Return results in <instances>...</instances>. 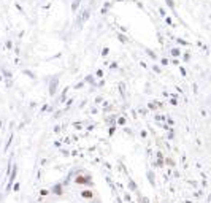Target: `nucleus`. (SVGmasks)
<instances>
[{"label":"nucleus","mask_w":211,"mask_h":203,"mask_svg":"<svg viewBox=\"0 0 211 203\" xmlns=\"http://www.w3.org/2000/svg\"><path fill=\"white\" fill-rule=\"evenodd\" d=\"M24 73H26V75H29L30 78H35V76H33V75H32V73H30V72H27V70H26V72H24Z\"/></svg>","instance_id":"nucleus-12"},{"label":"nucleus","mask_w":211,"mask_h":203,"mask_svg":"<svg viewBox=\"0 0 211 203\" xmlns=\"http://www.w3.org/2000/svg\"><path fill=\"white\" fill-rule=\"evenodd\" d=\"M119 124H125V119H124V117H119Z\"/></svg>","instance_id":"nucleus-11"},{"label":"nucleus","mask_w":211,"mask_h":203,"mask_svg":"<svg viewBox=\"0 0 211 203\" xmlns=\"http://www.w3.org/2000/svg\"><path fill=\"white\" fill-rule=\"evenodd\" d=\"M78 5H80V0H76V2L73 3V10H76V8H78Z\"/></svg>","instance_id":"nucleus-9"},{"label":"nucleus","mask_w":211,"mask_h":203,"mask_svg":"<svg viewBox=\"0 0 211 203\" xmlns=\"http://www.w3.org/2000/svg\"><path fill=\"white\" fill-rule=\"evenodd\" d=\"M48 194H49V192H48L46 189H43V191H40V195H48Z\"/></svg>","instance_id":"nucleus-8"},{"label":"nucleus","mask_w":211,"mask_h":203,"mask_svg":"<svg viewBox=\"0 0 211 203\" xmlns=\"http://www.w3.org/2000/svg\"><path fill=\"white\" fill-rule=\"evenodd\" d=\"M75 181L78 182V184H84V182H87V184H91V176H78L76 179H75Z\"/></svg>","instance_id":"nucleus-1"},{"label":"nucleus","mask_w":211,"mask_h":203,"mask_svg":"<svg viewBox=\"0 0 211 203\" xmlns=\"http://www.w3.org/2000/svg\"><path fill=\"white\" fill-rule=\"evenodd\" d=\"M16 173H18V167H15V168H13V171H11V176H10V181H8V187H10V186H11V182L15 181V178H16ZM8 187H6V189H8Z\"/></svg>","instance_id":"nucleus-3"},{"label":"nucleus","mask_w":211,"mask_h":203,"mask_svg":"<svg viewBox=\"0 0 211 203\" xmlns=\"http://www.w3.org/2000/svg\"><path fill=\"white\" fill-rule=\"evenodd\" d=\"M57 83H59L57 79H54L53 83H51V90H49V94H51V95H54V92H56V86H57Z\"/></svg>","instance_id":"nucleus-4"},{"label":"nucleus","mask_w":211,"mask_h":203,"mask_svg":"<svg viewBox=\"0 0 211 203\" xmlns=\"http://www.w3.org/2000/svg\"><path fill=\"white\" fill-rule=\"evenodd\" d=\"M53 194L62 195V186H60V184H54V186H53Z\"/></svg>","instance_id":"nucleus-2"},{"label":"nucleus","mask_w":211,"mask_h":203,"mask_svg":"<svg viewBox=\"0 0 211 203\" xmlns=\"http://www.w3.org/2000/svg\"><path fill=\"white\" fill-rule=\"evenodd\" d=\"M172 54H173V56H179V49H178V48H175V49L172 51Z\"/></svg>","instance_id":"nucleus-7"},{"label":"nucleus","mask_w":211,"mask_h":203,"mask_svg":"<svg viewBox=\"0 0 211 203\" xmlns=\"http://www.w3.org/2000/svg\"><path fill=\"white\" fill-rule=\"evenodd\" d=\"M148 178H149V182H151V186H154L156 182H154V173H152V171H148Z\"/></svg>","instance_id":"nucleus-6"},{"label":"nucleus","mask_w":211,"mask_h":203,"mask_svg":"<svg viewBox=\"0 0 211 203\" xmlns=\"http://www.w3.org/2000/svg\"><path fill=\"white\" fill-rule=\"evenodd\" d=\"M81 195L86 197V198H92V192H91V191H83V192H81Z\"/></svg>","instance_id":"nucleus-5"},{"label":"nucleus","mask_w":211,"mask_h":203,"mask_svg":"<svg viewBox=\"0 0 211 203\" xmlns=\"http://www.w3.org/2000/svg\"><path fill=\"white\" fill-rule=\"evenodd\" d=\"M119 40H121L122 43H124V41H127V38H125V37H122V35H119Z\"/></svg>","instance_id":"nucleus-10"}]
</instances>
